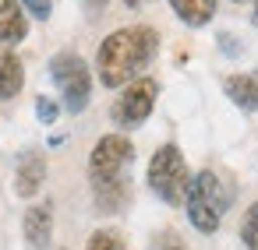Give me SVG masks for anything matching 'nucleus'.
Wrapping results in <instances>:
<instances>
[{"mask_svg":"<svg viewBox=\"0 0 258 250\" xmlns=\"http://www.w3.org/2000/svg\"><path fill=\"white\" fill-rule=\"evenodd\" d=\"M92 190H96L99 211H120L124 201H127V183H124V176H117V180H99V183H92Z\"/></svg>","mask_w":258,"mask_h":250,"instance_id":"nucleus-13","label":"nucleus"},{"mask_svg":"<svg viewBox=\"0 0 258 250\" xmlns=\"http://www.w3.org/2000/svg\"><path fill=\"white\" fill-rule=\"evenodd\" d=\"M226 95L240 109H258V78L254 74H230L226 78Z\"/></svg>","mask_w":258,"mask_h":250,"instance_id":"nucleus-10","label":"nucleus"},{"mask_svg":"<svg viewBox=\"0 0 258 250\" xmlns=\"http://www.w3.org/2000/svg\"><path fill=\"white\" fill-rule=\"evenodd\" d=\"M240 236H244V246L247 250H258V204L247 208V215L240 222Z\"/></svg>","mask_w":258,"mask_h":250,"instance_id":"nucleus-15","label":"nucleus"},{"mask_svg":"<svg viewBox=\"0 0 258 250\" xmlns=\"http://www.w3.org/2000/svg\"><path fill=\"white\" fill-rule=\"evenodd\" d=\"M152 250H187V246L180 243L177 232H159V236L152 239Z\"/></svg>","mask_w":258,"mask_h":250,"instance_id":"nucleus-18","label":"nucleus"},{"mask_svg":"<svg viewBox=\"0 0 258 250\" xmlns=\"http://www.w3.org/2000/svg\"><path fill=\"white\" fill-rule=\"evenodd\" d=\"M25 85V67L15 53H0V99H15Z\"/></svg>","mask_w":258,"mask_h":250,"instance_id":"nucleus-11","label":"nucleus"},{"mask_svg":"<svg viewBox=\"0 0 258 250\" xmlns=\"http://www.w3.org/2000/svg\"><path fill=\"white\" fill-rule=\"evenodd\" d=\"M36 113H39L43 123H53V120H57V102H53L50 95H39V99H36Z\"/></svg>","mask_w":258,"mask_h":250,"instance_id":"nucleus-17","label":"nucleus"},{"mask_svg":"<svg viewBox=\"0 0 258 250\" xmlns=\"http://www.w3.org/2000/svg\"><path fill=\"white\" fill-rule=\"evenodd\" d=\"M85 250H124V239L113 229H99V232L89 236V246Z\"/></svg>","mask_w":258,"mask_h":250,"instance_id":"nucleus-14","label":"nucleus"},{"mask_svg":"<svg viewBox=\"0 0 258 250\" xmlns=\"http://www.w3.org/2000/svg\"><path fill=\"white\" fill-rule=\"evenodd\" d=\"M156 95H159V85H156L152 78L131 81V85L117 95V102H113V120H117V127H142V123L149 120L152 106H156Z\"/></svg>","mask_w":258,"mask_h":250,"instance_id":"nucleus-5","label":"nucleus"},{"mask_svg":"<svg viewBox=\"0 0 258 250\" xmlns=\"http://www.w3.org/2000/svg\"><path fill=\"white\" fill-rule=\"evenodd\" d=\"M29 36V18L18 0H0V43L15 46Z\"/></svg>","mask_w":258,"mask_h":250,"instance_id":"nucleus-8","label":"nucleus"},{"mask_svg":"<svg viewBox=\"0 0 258 250\" xmlns=\"http://www.w3.org/2000/svg\"><path fill=\"white\" fill-rule=\"evenodd\" d=\"M50 78L57 81L68 113H82L89 106V99H92V74H89V64L78 53H57L50 60Z\"/></svg>","mask_w":258,"mask_h":250,"instance_id":"nucleus-4","label":"nucleus"},{"mask_svg":"<svg viewBox=\"0 0 258 250\" xmlns=\"http://www.w3.org/2000/svg\"><path fill=\"white\" fill-rule=\"evenodd\" d=\"M237 4H240V0H237Z\"/></svg>","mask_w":258,"mask_h":250,"instance_id":"nucleus-22","label":"nucleus"},{"mask_svg":"<svg viewBox=\"0 0 258 250\" xmlns=\"http://www.w3.org/2000/svg\"><path fill=\"white\" fill-rule=\"evenodd\" d=\"M159 36L149 25H131V29H117L103 39L99 53H96V67H99V81L106 88H120L127 81H135L156 57Z\"/></svg>","mask_w":258,"mask_h":250,"instance_id":"nucleus-1","label":"nucleus"},{"mask_svg":"<svg viewBox=\"0 0 258 250\" xmlns=\"http://www.w3.org/2000/svg\"><path fill=\"white\" fill-rule=\"evenodd\" d=\"M22 11H32V18L46 22L53 15V4H50V0H22Z\"/></svg>","mask_w":258,"mask_h":250,"instance_id":"nucleus-16","label":"nucleus"},{"mask_svg":"<svg viewBox=\"0 0 258 250\" xmlns=\"http://www.w3.org/2000/svg\"><path fill=\"white\" fill-rule=\"evenodd\" d=\"M127 8H142V4H149V0H124Z\"/></svg>","mask_w":258,"mask_h":250,"instance_id":"nucleus-20","label":"nucleus"},{"mask_svg":"<svg viewBox=\"0 0 258 250\" xmlns=\"http://www.w3.org/2000/svg\"><path fill=\"white\" fill-rule=\"evenodd\" d=\"M251 22H254V25H258V0H254V15H251Z\"/></svg>","mask_w":258,"mask_h":250,"instance_id":"nucleus-21","label":"nucleus"},{"mask_svg":"<svg viewBox=\"0 0 258 250\" xmlns=\"http://www.w3.org/2000/svg\"><path fill=\"white\" fill-rule=\"evenodd\" d=\"M219 46H223L226 53H237V43H233V36H219Z\"/></svg>","mask_w":258,"mask_h":250,"instance_id":"nucleus-19","label":"nucleus"},{"mask_svg":"<svg viewBox=\"0 0 258 250\" xmlns=\"http://www.w3.org/2000/svg\"><path fill=\"white\" fill-rule=\"evenodd\" d=\"M53 236V204H32L25 211V239L32 246H46Z\"/></svg>","mask_w":258,"mask_h":250,"instance_id":"nucleus-9","label":"nucleus"},{"mask_svg":"<svg viewBox=\"0 0 258 250\" xmlns=\"http://www.w3.org/2000/svg\"><path fill=\"white\" fill-rule=\"evenodd\" d=\"M170 4H173L177 18H180L184 25H191V29L209 25L212 15H216V0H170Z\"/></svg>","mask_w":258,"mask_h":250,"instance_id":"nucleus-12","label":"nucleus"},{"mask_svg":"<svg viewBox=\"0 0 258 250\" xmlns=\"http://www.w3.org/2000/svg\"><path fill=\"white\" fill-rule=\"evenodd\" d=\"M230 201H233V187L212 169H202L198 176H191L187 194H184L187 218L198 232H216L226 208H230Z\"/></svg>","mask_w":258,"mask_h":250,"instance_id":"nucleus-2","label":"nucleus"},{"mask_svg":"<svg viewBox=\"0 0 258 250\" xmlns=\"http://www.w3.org/2000/svg\"><path fill=\"white\" fill-rule=\"evenodd\" d=\"M43 180H46V159L39 152H22L18 169H15V190L22 197H32V194H39Z\"/></svg>","mask_w":258,"mask_h":250,"instance_id":"nucleus-7","label":"nucleus"},{"mask_svg":"<svg viewBox=\"0 0 258 250\" xmlns=\"http://www.w3.org/2000/svg\"><path fill=\"white\" fill-rule=\"evenodd\" d=\"M187 183H191V173H187V162H184L180 148L177 145H163L149 159V187L166 204H180L184 194H187Z\"/></svg>","mask_w":258,"mask_h":250,"instance_id":"nucleus-3","label":"nucleus"},{"mask_svg":"<svg viewBox=\"0 0 258 250\" xmlns=\"http://www.w3.org/2000/svg\"><path fill=\"white\" fill-rule=\"evenodd\" d=\"M131 159H135V148H131L127 138H120V134L99 138L96 148H92V155H89V176H92V183L124 176V166H127Z\"/></svg>","mask_w":258,"mask_h":250,"instance_id":"nucleus-6","label":"nucleus"}]
</instances>
